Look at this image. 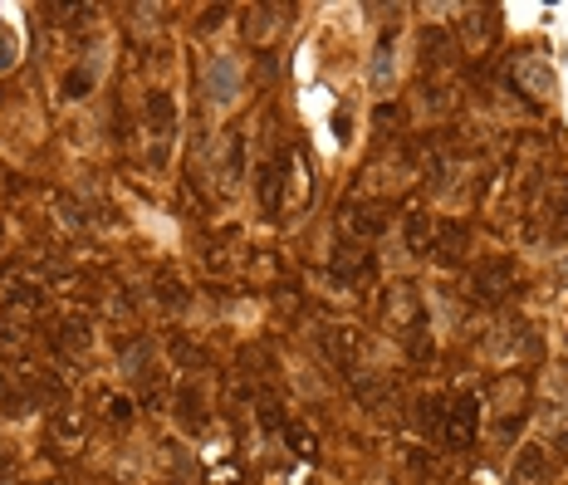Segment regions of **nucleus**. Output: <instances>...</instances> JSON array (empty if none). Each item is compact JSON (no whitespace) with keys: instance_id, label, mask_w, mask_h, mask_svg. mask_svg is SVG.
<instances>
[{"instance_id":"f257e3e1","label":"nucleus","mask_w":568,"mask_h":485,"mask_svg":"<svg viewBox=\"0 0 568 485\" xmlns=\"http://www.w3.org/2000/svg\"><path fill=\"white\" fill-rule=\"evenodd\" d=\"M476 422H480V397L476 393H461L451 403V412L441 417V441L451 446V451H466V446L476 441Z\"/></svg>"},{"instance_id":"f03ea898","label":"nucleus","mask_w":568,"mask_h":485,"mask_svg":"<svg viewBox=\"0 0 568 485\" xmlns=\"http://www.w3.org/2000/svg\"><path fill=\"white\" fill-rule=\"evenodd\" d=\"M505 295H515V265L510 260H490L476 270V299L486 305H500Z\"/></svg>"},{"instance_id":"7ed1b4c3","label":"nucleus","mask_w":568,"mask_h":485,"mask_svg":"<svg viewBox=\"0 0 568 485\" xmlns=\"http://www.w3.org/2000/svg\"><path fill=\"white\" fill-rule=\"evenodd\" d=\"M515 485H549V451H544V446H519Z\"/></svg>"},{"instance_id":"20e7f679","label":"nucleus","mask_w":568,"mask_h":485,"mask_svg":"<svg viewBox=\"0 0 568 485\" xmlns=\"http://www.w3.org/2000/svg\"><path fill=\"white\" fill-rule=\"evenodd\" d=\"M466 240H470V230H466L461 221H441V226H437V246H431V250H437V260L456 265V260L466 256Z\"/></svg>"},{"instance_id":"39448f33","label":"nucleus","mask_w":568,"mask_h":485,"mask_svg":"<svg viewBox=\"0 0 568 485\" xmlns=\"http://www.w3.org/2000/svg\"><path fill=\"white\" fill-rule=\"evenodd\" d=\"M207 83H211V99L216 103H231L236 99V59H216V64L207 69Z\"/></svg>"},{"instance_id":"423d86ee","label":"nucleus","mask_w":568,"mask_h":485,"mask_svg":"<svg viewBox=\"0 0 568 485\" xmlns=\"http://www.w3.org/2000/svg\"><path fill=\"white\" fill-rule=\"evenodd\" d=\"M148 123H152V138H172V99L167 93H148Z\"/></svg>"},{"instance_id":"0eeeda50","label":"nucleus","mask_w":568,"mask_h":485,"mask_svg":"<svg viewBox=\"0 0 568 485\" xmlns=\"http://www.w3.org/2000/svg\"><path fill=\"white\" fill-rule=\"evenodd\" d=\"M323 344H329V354L338 363H348V358H353V348H358V334L353 329H329V334H323Z\"/></svg>"},{"instance_id":"6e6552de","label":"nucleus","mask_w":568,"mask_h":485,"mask_svg":"<svg viewBox=\"0 0 568 485\" xmlns=\"http://www.w3.org/2000/svg\"><path fill=\"white\" fill-rule=\"evenodd\" d=\"M407 246H412L417 256H427V216H421V211L407 216Z\"/></svg>"},{"instance_id":"1a4fd4ad","label":"nucleus","mask_w":568,"mask_h":485,"mask_svg":"<svg viewBox=\"0 0 568 485\" xmlns=\"http://www.w3.org/2000/svg\"><path fill=\"white\" fill-rule=\"evenodd\" d=\"M83 89H93V74H83V69H79V74H69L64 93H83Z\"/></svg>"},{"instance_id":"9d476101","label":"nucleus","mask_w":568,"mask_h":485,"mask_svg":"<svg viewBox=\"0 0 568 485\" xmlns=\"http://www.w3.org/2000/svg\"><path fill=\"white\" fill-rule=\"evenodd\" d=\"M15 59V40H10V30H0V69Z\"/></svg>"},{"instance_id":"9b49d317","label":"nucleus","mask_w":568,"mask_h":485,"mask_svg":"<svg viewBox=\"0 0 568 485\" xmlns=\"http://www.w3.org/2000/svg\"><path fill=\"white\" fill-rule=\"evenodd\" d=\"M559 451H563V461H568V427L559 432Z\"/></svg>"},{"instance_id":"f8f14e48","label":"nucleus","mask_w":568,"mask_h":485,"mask_svg":"<svg viewBox=\"0 0 568 485\" xmlns=\"http://www.w3.org/2000/svg\"><path fill=\"white\" fill-rule=\"evenodd\" d=\"M563 280H568V270H563Z\"/></svg>"}]
</instances>
